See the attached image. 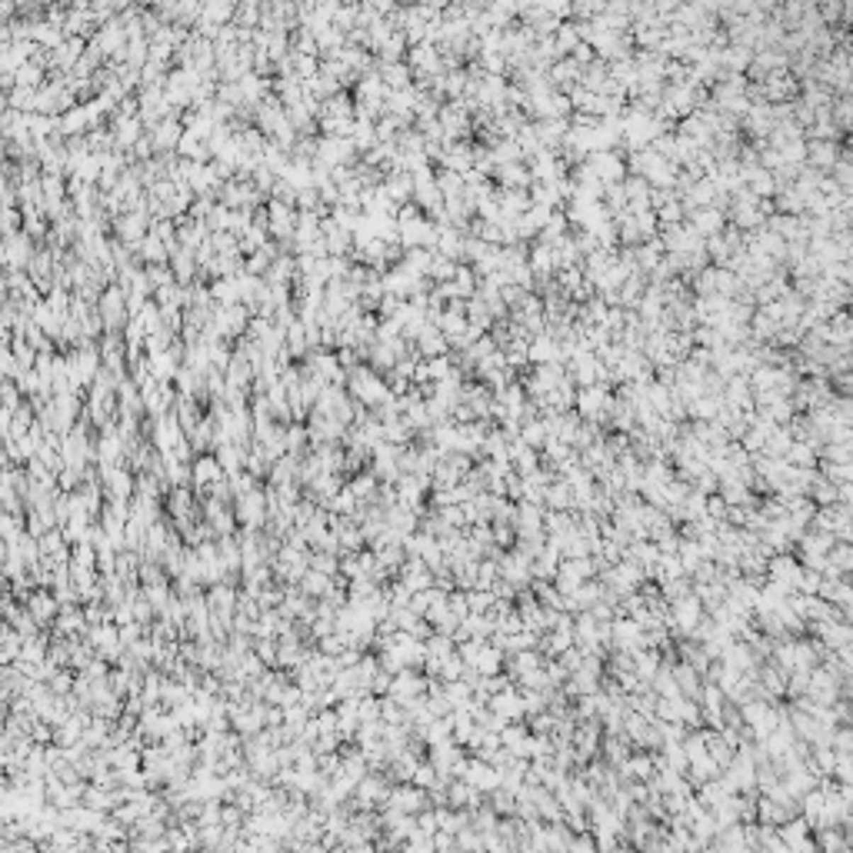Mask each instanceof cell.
I'll use <instances>...</instances> for the list:
<instances>
[{
    "mask_svg": "<svg viewBox=\"0 0 853 853\" xmlns=\"http://www.w3.org/2000/svg\"><path fill=\"white\" fill-rule=\"evenodd\" d=\"M807 160L817 170H830L837 160H840V150L833 140H810L807 144Z\"/></svg>",
    "mask_w": 853,
    "mask_h": 853,
    "instance_id": "6da1fadb",
    "label": "cell"
},
{
    "mask_svg": "<svg viewBox=\"0 0 853 853\" xmlns=\"http://www.w3.org/2000/svg\"><path fill=\"white\" fill-rule=\"evenodd\" d=\"M690 227H694L700 237H713L723 230V213L713 210V207H700V210H690Z\"/></svg>",
    "mask_w": 853,
    "mask_h": 853,
    "instance_id": "7a4b0ae2",
    "label": "cell"
},
{
    "mask_svg": "<svg viewBox=\"0 0 853 853\" xmlns=\"http://www.w3.org/2000/svg\"><path fill=\"white\" fill-rule=\"evenodd\" d=\"M410 64L417 67V74H426V77H437L440 70V54L434 44H420L414 47V54H410Z\"/></svg>",
    "mask_w": 853,
    "mask_h": 853,
    "instance_id": "3957f363",
    "label": "cell"
},
{
    "mask_svg": "<svg viewBox=\"0 0 853 853\" xmlns=\"http://www.w3.org/2000/svg\"><path fill=\"white\" fill-rule=\"evenodd\" d=\"M420 350L426 354V360L444 357V354H447V337H444V334H440L434 324L424 327V330H420Z\"/></svg>",
    "mask_w": 853,
    "mask_h": 853,
    "instance_id": "277c9868",
    "label": "cell"
},
{
    "mask_svg": "<svg viewBox=\"0 0 853 853\" xmlns=\"http://www.w3.org/2000/svg\"><path fill=\"white\" fill-rule=\"evenodd\" d=\"M580 70H584V67H577L570 57H563L560 64H553L550 77H553V80H563V84H570V80H580Z\"/></svg>",
    "mask_w": 853,
    "mask_h": 853,
    "instance_id": "5b68a950",
    "label": "cell"
},
{
    "mask_svg": "<svg viewBox=\"0 0 853 853\" xmlns=\"http://www.w3.org/2000/svg\"><path fill=\"white\" fill-rule=\"evenodd\" d=\"M387 84H393V87H407V84H410V70L407 67H387Z\"/></svg>",
    "mask_w": 853,
    "mask_h": 853,
    "instance_id": "8992f818",
    "label": "cell"
},
{
    "mask_svg": "<svg viewBox=\"0 0 853 853\" xmlns=\"http://www.w3.org/2000/svg\"><path fill=\"white\" fill-rule=\"evenodd\" d=\"M524 440H527V444H540V440H543V424H540V420L524 424Z\"/></svg>",
    "mask_w": 853,
    "mask_h": 853,
    "instance_id": "52a82bcc",
    "label": "cell"
},
{
    "mask_svg": "<svg viewBox=\"0 0 853 853\" xmlns=\"http://www.w3.org/2000/svg\"><path fill=\"white\" fill-rule=\"evenodd\" d=\"M790 461L793 463H810V447H803V444H790Z\"/></svg>",
    "mask_w": 853,
    "mask_h": 853,
    "instance_id": "ba28073f",
    "label": "cell"
}]
</instances>
